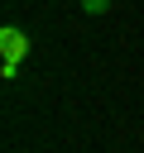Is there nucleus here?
Masks as SVG:
<instances>
[{
	"label": "nucleus",
	"mask_w": 144,
	"mask_h": 153,
	"mask_svg": "<svg viewBox=\"0 0 144 153\" xmlns=\"http://www.w3.org/2000/svg\"><path fill=\"white\" fill-rule=\"evenodd\" d=\"M0 53H5V67H0V72H5V76H14V72H19V62L29 57V33H24V29H14V24H5V29H0Z\"/></svg>",
	"instance_id": "1"
},
{
	"label": "nucleus",
	"mask_w": 144,
	"mask_h": 153,
	"mask_svg": "<svg viewBox=\"0 0 144 153\" xmlns=\"http://www.w3.org/2000/svg\"><path fill=\"white\" fill-rule=\"evenodd\" d=\"M82 10H86V14H106V10H110V0H82Z\"/></svg>",
	"instance_id": "2"
}]
</instances>
